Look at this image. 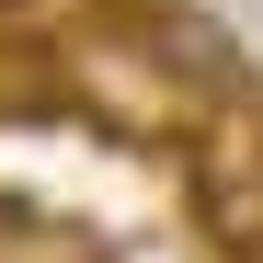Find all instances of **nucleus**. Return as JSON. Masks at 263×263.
I'll return each instance as SVG.
<instances>
[{
	"mask_svg": "<svg viewBox=\"0 0 263 263\" xmlns=\"http://www.w3.org/2000/svg\"><path fill=\"white\" fill-rule=\"evenodd\" d=\"M103 23H126L149 46V69L183 103H263V69L240 46V23H217L206 0H103Z\"/></svg>",
	"mask_w": 263,
	"mask_h": 263,
	"instance_id": "1",
	"label": "nucleus"
}]
</instances>
